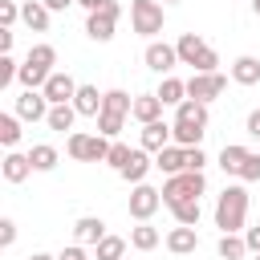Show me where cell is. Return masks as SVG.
I'll use <instances>...</instances> for the list:
<instances>
[{
	"mask_svg": "<svg viewBox=\"0 0 260 260\" xmlns=\"http://www.w3.org/2000/svg\"><path fill=\"white\" fill-rule=\"evenodd\" d=\"M175 49H179V65H191L195 73H215V65H219V53L199 32H183L175 41Z\"/></svg>",
	"mask_w": 260,
	"mask_h": 260,
	"instance_id": "3",
	"label": "cell"
},
{
	"mask_svg": "<svg viewBox=\"0 0 260 260\" xmlns=\"http://www.w3.org/2000/svg\"><path fill=\"white\" fill-rule=\"evenodd\" d=\"M252 12H256V16H260V0H252Z\"/></svg>",
	"mask_w": 260,
	"mask_h": 260,
	"instance_id": "48",
	"label": "cell"
},
{
	"mask_svg": "<svg viewBox=\"0 0 260 260\" xmlns=\"http://www.w3.org/2000/svg\"><path fill=\"white\" fill-rule=\"evenodd\" d=\"M102 102H106V93H98V85H77V93H73V110L81 118H98Z\"/></svg>",
	"mask_w": 260,
	"mask_h": 260,
	"instance_id": "15",
	"label": "cell"
},
{
	"mask_svg": "<svg viewBox=\"0 0 260 260\" xmlns=\"http://www.w3.org/2000/svg\"><path fill=\"white\" fill-rule=\"evenodd\" d=\"M244 240H248V252L256 256V252H260V223H256V228H248V232H244Z\"/></svg>",
	"mask_w": 260,
	"mask_h": 260,
	"instance_id": "42",
	"label": "cell"
},
{
	"mask_svg": "<svg viewBox=\"0 0 260 260\" xmlns=\"http://www.w3.org/2000/svg\"><path fill=\"white\" fill-rule=\"evenodd\" d=\"M203 191H207L203 171H179V175H167V183H162V203L175 207V203H183V199H199Z\"/></svg>",
	"mask_w": 260,
	"mask_h": 260,
	"instance_id": "4",
	"label": "cell"
},
{
	"mask_svg": "<svg viewBox=\"0 0 260 260\" xmlns=\"http://www.w3.org/2000/svg\"><path fill=\"white\" fill-rule=\"evenodd\" d=\"M130 154H134V150H130L126 142H110V154H106V162H110L114 171H122V167L130 162Z\"/></svg>",
	"mask_w": 260,
	"mask_h": 260,
	"instance_id": "36",
	"label": "cell"
},
{
	"mask_svg": "<svg viewBox=\"0 0 260 260\" xmlns=\"http://www.w3.org/2000/svg\"><path fill=\"white\" fill-rule=\"evenodd\" d=\"M248 219V191L244 187H223L215 199V228L219 232H240Z\"/></svg>",
	"mask_w": 260,
	"mask_h": 260,
	"instance_id": "2",
	"label": "cell"
},
{
	"mask_svg": "<svg viewBox=\"0 0 260 260\" xmlns=\"http://www.w3.org/2000/svg\"><path fill=\"white\" fill-rule=\"evenodd\" d=\"M167 248H171L175 256H187V252H195V248H199V236H195V228H191V223H179V228H171V232H167Z\"/></svg>",
	"mask_w": 260,
	"mask_h": 260,
	"instance_id": "17",
	"label": "cell"
},
{
	"mask_svg": "<svg viewBox=\"0 0 260 260\" xmlns=\"http://www.w3.org/2000/svg\"><path fill=\"white\" fill-rule=\"evenodd\" d=\"M73 93H77V81H73L69 73H57V69H53V77L45 81V98H49V106H65V102H73Z\"/></svg>",
	"mask_w": 260,
	"mask_h": 260,
	"instance_id": "13",
	"label": "cell"
},
{
	"mask_svg": "<svg viewBox=\"0 0 260 260\" xmlns=\"http://www.w3.org/2000/svg\"><path fill=\"white\" fill-rule=\"evenodd\" d=\"M49 77H53L49 69H41V65H28V61H24V65H20V77H16V81H20L24 89H45V81H49Z\"/></svg>",
	"mask_w": 260,
	"mask_h": 260,
	"instance_id": "30",
	"label": "cell"
},
{
	"mask_svg": "<svg viewBox=\"0 0 260 260\" xmlns=\"http://www.w3.org/2000/svg\"><path fill=\"white\" fill-rule=\"evenodd\" d=\"M130 244H134L138 252H150V248H158V228H150V219H138V228L130 232Z\"/></svg>",
	"mask_w": 260,
	"mask_h": 260,
	"instance_id": "27",
	"label": "cell"
},
{
	"mask_svg": "<svg viewBox=\"0 0 260 260\" xmlns=\"http://www.w3.org/2000/svg\"><path fill=\"white\" fill-rule=\"evenodd\" d=\"M20 122H24V118H20L16 110H12V114H0V142H4L8 150L20 142Z\"/></svg>",
	"mask_w": 260,
	"mask_h": 260,
	"instance_id": "28",
	"label": "cell"
},
{
	"mask_svg": "<svg viewBox=\"0 0 260 260\" xmlns=\"http://www.w3.org/2000/svg\"><path fill=\"white\" fill-rule=\"evenodd\" d=\"M28 158H32V171H53L57 167V146H49V142H37L32 150H28Z\"/></svg>",
	"mask_w": 260,
	"mask_h": 260,
	"instance_id": "29",
	"label": "cell"
},
{
	"mask_svg": "<svg viewBox=\"0 0 260 260\" xmlns=\"http://www.w3.org/2000/svg\"><path fill=\"white\" fill-rule=\"evenodd\" d=\"M77 4H81V8H85V12H98V8H102V4H106V0H77Z\"/></svg>",
	"mask_w": 260,
	"mask_h": 260,
	"instance_id": "46",
	"label": "cell"
},
{
	"mask_svg": "<svg viewBox=\"0 0 260 260\" xmlns=\"http://www.w3.org/2000/svg\"><path fill=\"white\" fill-rule=\"evenodd\" d=\"M16 16H20V4L16 0H0V28H12Z\"/></svg>",
	"mask_w": 260,
	"mask_h": 260,
	"instance_id": "38",
	"label": "cell"
},
{
	"mask_svg": "<svg viewBox=\"0 0 260 260\" xmlns=\"http://www.w3.org/2000/svg\"><path fill=\"white\" fill-rule=\"evenodd\" d=\"M93 248H98V260H122V252H126V240H122V236H102Z\"/></svg>",
	"mask_w": 260,
	"mask_h": 260,
	"instance_id": "31",
	"label": "cell"
},
{
	"mask_svg": "<svg viewBox=\"0 0 260 260\" xmlns=\"http://www.w3.org/2000/svg\"><path fill=\"white\" fill-rule=\"evenodd\" d=\"M16 114H20L24 122L49 118V98H45V89H24V93L16 98Z\"/></svg>",
	"mask_w": 260,
	"mask_h": 260,
	"instance_id": "11",
	"label": "cell"
},
{
	"mask_svg": "<svg viewBox=\"0 0 260 260\" xmlns=\"http://www.w3.org/2000/svg\"><path fill=\"white\" fill-rule=\"evenodd\" d=\"M248 134H252V138H260V110H252V114H248Z\"/></svg>",
	"mask_w": 260,
	"mask_h": 260,
	"instance_id": "43",
	"label": "cell"
},
{
	"mask_svg": "<svg viewBox=\"0 0 260 260\" xmlns=\"http://www.w3.org/2000/svg\"><path fill=\"white\" fill-rule=\"evenodd\" d=\"M171 142H175V134H171V122H162V118H158V122H146L142 134H138V146L150 150V154H158V150L171 146Z\"/></svg>",
	"mask_w": 260,
	"mask_h": 260,
	"instance_id": "12",
	"label": "cell"
},
{
	"mask_svg": "<svg viewBox=\"0 0 260 260\" xmlns=\"http://www.w3.org/2000/svg\"><path fill=\"white\" fill-rule=\"evenodd\" d=\"M167 4H179V0H167Z\"/></svg>",
	"mask_w": 260,
	"mask_h": 260,
	"instance_id": "49",
	"label": "cell"
},
{
	"mask_svg": "<svg viewBox=\"0 0 260 260\" xmlns=\"http://www.w3.org/2000/svg\"><path fill=\"white\" fill-rule=\"evenodd\" d=\"M65 150H69V158H77V162H106L110 138H106V134H81V130H73V134L65 138Z\"/></svg>",
	"mask_w": 260,
	"mask_h": 260,
	"instance_id": "5",
	"label": "cell"
},
{
	"mask_svg": "<svg viewBox=\"0 0 260 260\" xmlns=\"http://www.w3.org/2000/svg\"><path fill=\"white\" fill-rule=\"evenodd\" d=\"M16 77H20V65H16V57H12V53H0V89H8Z\"/></svg>",
	"mask_w": 260,
	"mask_h": 260,
	"instance_id": "35",
	"label": "cell"
},
{
	"mask_svg": "<svg viewBox=\"0 0 260 260\" xmlns=\"http://www.w3.org/2000/svg\"><path fill=\"white\" fill-rule=\"evenodd\" d=\"M57 260H89V256H85V244H69V248H61Z\"/></svg>",
	"mask_w": 260,
	"mask_h": 260,
	"instance_id": "41",
	"label": "cell"
},
{
	"mask_svg": "<svg viewBox=\"0 0 260 260\" xmlns=\"http://www.w3.org/2000/svg\"><path fill=\"white\" fill-rule=\"evenodd\" d=\"M12 244H16V219L4 215L0 219V248H12Z\"/></svg>",
	"mask_w": 260,
	"mask_h": 260,
	"instance_id": "39",
	"label": "cell"
},
{
	"mask_svg": "<svg viewBox=\"0 0 260 260\" xmlns=\"http://www.w3.org/2000/svg\"><path fill=\"white\" fill-rule=\"evenodd\" d=\"M142 61H146V69H150V73H158V77H162V73H171V69L179 65V49H175V45H167V41H150V45H146V53H142Z\"/></svg>",
	"mask_w": 260,
	"mask_h": 260,
	"instance_id": "10",
	"label": "cell"
},
{
	"mask_svg": "<svg viewBox=\"0 0 260 260\" xmlns=\"http://www.w3.org/2000/svg\"><path fill=\"white\" fill-rule=\"evenodd\" d=\"M252 150L248 146H240V142H228L223 150H219V167H223V175H236L240 179V167H244V158H248Z\"/></svg>",
	"mask_w": 260,
	"mask_h": 260,
	"instance_id": "23",
	"label": "cell"
},
{
	"mask_svg": "<svg viewBox=\"0 0 260 260\" xmlns=\"http://www.w3.org/2000/svg\"><path fill=\"white\" fill-rule=\"evenodd\" d=\"M0 175H4V183H24L32 175V158L20 154V150H8L4 162H0Z\"/></svg>",
	"mask_w": 260,
	"mask_h": 260,
	"instance_id": "14",
	"label": "cell"
},
{
	"mask_svg": "<svg viewBox=\"0 0 260 260\" xmlns=\"http://www.w3.org/2000/svg\"><path fill=\"white\" fill-rule=\"evenodd\" d=\"M162 207V191H154L150 183H134L130 191V219H150Z\"/></svg>",
	"mask_w": 260,
	"mask_h": 260,
	"instance_id": "9",
	"label": "cell"
},
{
	"mask_svg": "<svg viewBox=\"0 0 260 260\" xmlns=\"http://www.w3.org/2000/svg\"><path fill=\"white\" fill-rule=\"evenodd\" d=\"M171 215H175V223H191V228H195L203 211H199V199H183V203L171 207Z\"/></svg>",
	"mask_w": 260,
	"mask_h": 260,
	"instance_id": "34",
	"label": "cell"
},
{
	"mask_svg": "<svg viewBox=\"0 0 260 260\" xmlns=\"http://www.w3.org/2000/svg\"><path fill=\"white\" fill-rule=\"evenodd\" d=\"M150 167H154V162H150V150H142V146H134V154H130V162H126V167H122L118 175H122L126 183H142Z\"/></svg>",
	"mask_w": 260,
	"mask_h": 260,
	"instance_id": "19",
	"label": "cell"
},
{
	"mask_svg": "<svg viewBox=\"0 0 260 260\" xmlns=\"http://www.w3.org/2000/svg\"><path fill=\"white\" fill-rule=\"evenodd\" d=\"M162 4L158 0H130V28L138 32V37H154V32H162Z\"/></svg>",
	"mask_w": 260,
	"mask_h": 260,
	"instance_id": "7",
	"label": "cell"
},
{
	"mask_svg": "<svg viewBox=\"0 0 260 260\" xmlns=\"http://www.w3.org/2000/svg\"><path fill=\"white\" fill-rule=\"evenodd\" d=\"M69 4H77V0H45V8H49V12H65Z\"/></svg>",
	"mask_w": 260,
	"mask_h": 260,
	"instance_id": "45",
	"label": "cell"
},
{
	"mask_svg": "<svg viewBox=\"0 0 260 260\" xmlns=\"http://www.w3.org/2000/svg\"><path fill=\"white\" fill-rule=\"evenodd\" d=\"M171 134H175L179 146H199L203 134H207V102H195V98L179 102V106H175Z\"/></svg>",
	"mask_w": 260,
	"mask_h": 260,
	"instance_id": "1",
	"label": "cell"
},
{
	"mask_svg": "<svg viewBox=\"0 0 260 260\" xmlns=\"http://www.w3.org/2000/svg\"><path fill=\"white\" fill-rule=\"evenodd\" d=\"M252 260H260V252H256V256H252Z\"/></svg>",
	"mask_w": 260,
	"mask_h": 260,
	"instance_id": "50",
	"label": "cell"
},
{
	"mask_svg": "<svg viewBox=\"0 0 260 260\" xmlns=\"http://www.w3.org/2000/svg\"><path fill=\"white\" fill-rule=\"evenodd\" d=\"M215 248H219V256H223V260H244V256H248V240H244L240 232H223Z\"/></svg>",
	"mask_w": 260,
	"mask_h": 260,
	"instance_id": "24",
	"label": "cell"
},
{
	"mask_svg": "<svg viewBox=\"0 0 260 260\" xmlns=\"http://www.w3.org/2000/svg\"><path fill=\"white\" fill-rule=\"evenodd\" d=\"M158 98H162V106H179V102H187V81H179V77H162V85L154 89Z\"/></svg>",
	"mask_w": 260,
	"mask_h": 260,
	"instance_id": "25",
	"label": "cell"
},
{
	"mask_svg": "<svg viewBox=\"0 0 260 260\" xmlns=\"http://www.w3.org/2000/svg\"><path fill=\"white\" fill-rule=\"evenodd\" d=\"M232 81H236V85H260V61L248 57V53L236 57V61H232Z\"/></svg>",
	"mask_w": 260,
	"mask_h": 260,
	"instance_id": "21",
	"label": "cell"
},
{
	"mask_svg": "<svg viewBox=\"0 0 260 260\" xmlns=\"http://www.w3.org/2000/svg\"><path fill=\"white\" fill-rule=\"evenodd\" d=\"M118 16H122V4H118V0H106L98 12L85 16V37L98 41V45H106V41L114 37V28H118Z\"/></svg>",
	"mask_w": 260,
	"mask_h": 260,
	"instance_id": "6",
	"label": "cell"
},
{
	"mask_svg": "<svg viewBox=\"0 0 260 260\" xmlns=\"http://www.w3.org/2000/svg\"><path fill=\"white\" fill-rule=\"evenodd\" d=\"M240 179H244V183H260V154H256V150L244 158V167H240Z\"/></svg>",
	"mask_w": 260,
	"mask_h": 260,
	"instance_id": "37",
	"label": "cell"
},
{
	"mask_svg": "<svg viewBox=\"0 0 260 260\" xmlns=\"http://www.w3.org/2000/svg\"><path fill=\"white\" fill-rule=\"evenodd\" d=\"M24 61H28V65H41V69L53 73V65H57V49H53V45H32Z\"/></svg>",
	"mask_w": 260,
	"mask_h": 260,
	"instance_id": "32",
	"label": "cell"
},
{
	"mask_svg": "<svg viewBox=\"0 0 260 260\" xmlns=\"http://www.w3.org/2000/svg\"><path fill=\"white\" fill-rule=\"evenodd\" d=\"M49 130H73V122H77V110H73V102H65V106H49Z\"/></svg>",
	"mask_w": 260,
	"mask_h": 260,
	"instance_id": "26",
	"label": "cell"
},
{
	"mask_svg": "<svg viewBox=\"0 0 260 260\" xmlns=\"http://www.w3.org/2000/svg\"><path fill=\"white\" fill-rule=\"evenodd\" d=\"M0 53H12V28H0Z\"/></svg>",
	"mask_w": 260,
	"mask_h": 260,
	"instance_id": "44",
	"label": "cell"
},
{
	"mask_svg": "<svg viewBox=\"0 0 260 260\" xmlns=\"http://www.w3.org/2000/svg\"><path fill=\"white\" fill-rule=\"evenodd\" d=\"M203 162H207V154L199 146H187V171H203Z\"/></svg>",
	"mask_w": 260,
	"mask_h": 260,
	"instance_id": "40",
	"label": "cell"
},
{
	"mask_svg": "<svg viewBox=\"0 0 260 260\" xmlns=\"http://www.w3.org/2000/svg\"><path fill=\"white\" fill-rule=\"evenodd\" d=\"M130 118H138L142 126H146V122H158V118H162V98H158V93H138Z\"/></svg>",
	"mask_w": 260,
	"mask_h": 260,
	"instance_id": "18",
	"label": "cell"
},
{
	"mask_svg": "<svg viewBox=\"0 0 260 260\" xmlns=\"http://www.w3.org/2000/svg\"><path fill=\"white\" fill-rule=\"evenodd\" d=\"M102 236H106V219H98V215H81L73 223V240L77 244H98Z\"/></svg>",
	"mask_w": 260,
	"mask_h": 260,
	"instance_id": "20",
	"label": "cell"
},
{
	"mask_svg": "<svg viewBox=\"0 0 260 260\" xmlns=\"http://www.w3.org/2000/svg\"><path fill=\"white\" fill-rule=\"evenodd\" d=\"M28 260H57V256H49V252H32Z\"/></svg>",
	"mask_w": 260,
	"mask_h": 260,
	"instance_id": "47",
	"label": "cell"
},
{
	"mask_svg": "<svg viewBox=\"0 0 260 260\" xmlns=\"http://www.w3.org/2000/svg\"><path fill=\"white\" fill-rule=\"evenodd\" d=\"M122 122H126V114L102 110V114H98V134H106V138H118V134H122Z\"/></svg>",
	"mask_w": 260,
	"mask_h": 260,
	"instance_id": "33",
	"label": "cell"
},
{
	"mask_svg": "<svg viewBox=\"0 0 260 260\" xmlns=\"http://www.w3.org/2000/svg\"><path fill=\"white\" fill-rule=\"evenodd\" d=\"M49 8H45V0H28V4H20V20L32 28V32H45L49 28Z\"/></svg>",
	"mask_w": 260,
	"mask_h": 260,
	"instance_id": "22",
	"label": "cell"
},
{
	"mask_svg": "<svg viewBox=\"0 0 260 260\" xmlns=\"http://www.w3.org/2000/svg\"><path fill=\"white\" fill-rule=\"evenodd\" d=\"M223 89H228V77L219 69L215 73H191L187 77V98H195V102H215Z\"/></svg>",
	"mask_w": 260,
	"mask_h": 260,
	"instance_id": "8",
	"label": "cell"
},
{
	"mask_svg": "<svg viewBox=\"0 0 260 260\" xmlns=\"http://www.w3.org/2000/svg\"><path fill=\"white\" fill-rule=\"evenodd\" d=\"M154 167H158L162 175H179V171H187V146H179V142L162 146V150L154 154Z\"/></svg>",
	"mask_w": 260,
	"mask_h": 260,
	"instance_id": "16",
	"label": "cell"
}]
</instances>
